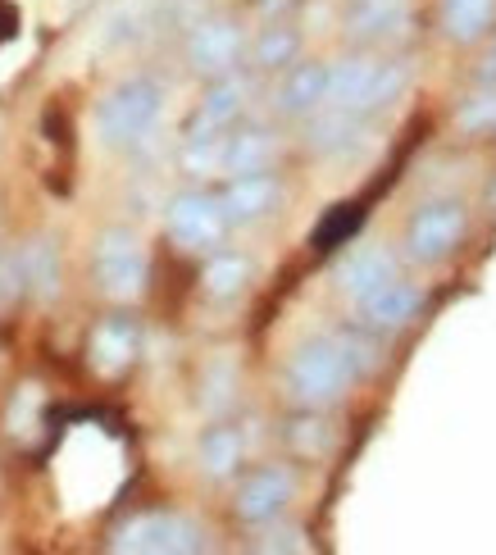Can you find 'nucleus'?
Instances as JSON below:
<instances>
[{
  "label": "nucleus",
  "mask_w": 496,
  "mask_h": 555,
  "mask_svg": "<svg viewBox=\"0 0 496 555\" xmlns=\"http://www.w3.org/2000/svg\"><path fill=\"white\" fill-rule=\"evenodd\" d=\"M356 374L360 369L342 341H310L288 364V391H292V401L319 410V405H333L356 383Z\"/></svg>",
  "instance_id": "f257e3e1"
},
{
  "label": "nucleus",
  "mask_w": 496,
  "mask_h": 555,
  "mask_svg": "<svg viewBox=\"0 0 496 555\" xmlns=\"http://www.w3.org/2000/svg\"><path fill=\"white\" fill-rule=\"evenodd\" d=\"M164 114V87L155 78H128L97 105V132L105 146H137Z\"/></svg>",
  "instance_id": "f03ea898"
},
{
  "label": "nucleus",
  "mask_w": 496,
  "mask_h": 555,
  "mask_svg": "<svg viewBox=\"0 0 496 555\" xmlns=\"http://www.w3.org/2000/svg\"><path fill=\"white\" fill-rule=\"evenodd\" d=\"M110 546L128 551V555H187V551H201L205 538H201V528L182 515H137L114 533Z\"/></svg>",
  "instance_id": "7ed1b4c3"
},
{
  "label": "nucleus",
  "mask_w": 496,
  "mask_h": 555,
  "mask_svg": "<svg viewBox=\"0 0 496 555\" xmlns=\"http://www.w3.org/2000/svg\"><path fill=\"white\" fill-rule=\"evenodd\" d=\"M147 250H141V242L128 233V228H110V233L101 237L97 246V283L110 300H132L141 296V287H147Z\"/></svg>",
  "instance_id": "20e7f679"
},
{
  "label": "nucleus",
  "mask_w": 496,
  "mask_h": 555,
  "mask_svg": "<svg viewBox=\"0 0 496 555\" xmlns=\"http://www.w3.org/2000/svg\"><path fill=\"white\" fill-rule=\"evenodd\" d=\"M465 242V205L460 201H433L415 210L406 228V256L415 264H437Z\"/></svg>",
  "instance_id": "39448f33"
},
{
  "label": "nucleus",
  "mask_w": 496,
  "mask_h": 555,
  "mask_svg": "<svg viewBox=\"0 0 496 555\" xmlns=\"http://www.w3.org/2000/svg\"><path fill=\"white\" fill-rule=\"evenodd\" d=\"M164 228H169L174 246H182V250H215L224 242V233H228L219 196H205V192L174 196L169 215H164Z\"/></svg>",
  "instance_id": "423d86ee"
},
{
  "label": "nucleus",
  "mask_w": 496,
  "mask_h": 555,
  "mask_svg": "<svg viewBox=\"0 0 496 555\" xmlns=\"http://www.w3.org/2000/svg\"><path fill=\"white\" fill-rule=\"evenodd\" d=\"M246 51V37L232 18H196L192 23V37H187V64L205 78H224L238 68Z\"/></svg>",
  "instance_id": "0eeeda50"
},
{
  "label": "nucleus",
  "mask_w": 496,
  "mask_h": 555,
  "mask_svg": "<svg viewBox=\"0 0 496 555\" xmlns=\"http://www.w3.org/2000/svg\"><path fill=\"white\" fill-rule=\"evenodd\" d=\"M296 496V478L288 465H265L255 469L242 492H238V519L242 524H274L282 511H288V501Z\"/></svg>",
  "instance_id": "6e6552de"
},
{
  "label": "nucleus",
  "mask_w": 496,
  "mask_h": 555,
  "mask_svg": "<svg viewBox=\"0 0 496 555\" xmlns=\"http://www.w3.org/2000/svg\"><path fill=\"white\" fill-rule=\"evenodd\" d=\"M278 178L269 169L259 173H232V182L219 196V210H224V223L228 228H246V223H259L265 215H274L278 205Z\"/></svg>",
  "instance_id": "1a4fd4ad"
},
{
  "label": "nucleus",
  "mask_w": 496,
  "mask_h": 555,
  "mask_svg": "<svg viewBox=\"0 0 496 555\" xmlns=\"http://www.w3.org/2000/svg\"><path fill=\"white\" fill-rule=\"evenodd\" d=\"M423 306V287L419 283H406V278H387L378 292H369L360 300V314L369 328L378 333H396V328H406V323L419 314Z\"/></svg>",
  "instance_id": "9d476101"
},
{
  "label": "nucleus",
  "mask_w": 496,
  "mask_h": 555,
  "mask_svg": "<svg viewBox=\"0 0 496 555\" xmlns=\"http://www.w3.org/2000/svg\"><path fill=\"white\" fill-rule=\"evenodd\" d=\"M410 28V0H351L346 33L360 41H392Z\"/></svg>",
  "instance_id": "9b49d317"
},
{
  "label": "nucleus",
  "mask_w": 496,
  "mask_h": 555,
  "mask_svg": "<svg viewBox=\"0 0 496 555\" xmlns=\"http://www.w3.org/2000/svg\"><path fill=\"white\" fill-rule=\"evenodd\" d=\"M323 96H328V64H288L282 68V82H278V109L301 119V114H315L323 109Z\"/></svg>",
  "instance_id": "f8f14e48"
},
{
  "label": "nucleus",
  "mask_w": 496,
  "mask_h": 555,
  "mask_svg": "<svg viewBox=\"0 0 496 555\" xmlns=\"http://www.w3.org/2000/svg\"><path fill=\"white\" fill-rule=\"evenodd\" d=\"M278 155V137L269 128H242L224 137V173H259Z\"/></svg>",
  "instance_id": "ddd939ff"
},
{
  "label": "nucleus",
  "mask_w": 496,
  "mask_h": 555,
  "mask_svg": "<svg viewBox=\"0 0 496 555\" xmlns=\"http://www.w3.org/2000/svg\"><path fill=\"white\" fill-rule=\"evenodd\" d=\"M373 64L378 60H342V64L328 68V96H323V105L365 114L369 109V87H373Z\"/></svg>",
  "instance_id": "4468645a"
},
{
  "label": "nucleus",
  "mask_w": 496,
  "mask_h": 555,
  "mask_svg": "<svg viewBox=\"0 0 496 555\" xmlns=\"http://www.w3.org/2000/svg\"><path fill=\"white\" fill-rule=\"evenodd\" d=\"M137 356V328L128 319H105L97 333H91V364L101 369L105 378L124 374Z\"/></svg>",
  "instance_id": "2eb2a0df"
},
{
  "label": "nucleus",
  "mask_w": 496,
  "mask_h": 555,
  "mask_svg": "<svg viewBox=\"0 0 496 555\" xmlns=\"http://www.w3.org/2000/svg\"><path fill=\"white\" fill-rule=\"evenodd\" d=\"M387 278H396V260L387 256V250H356L346 264H342V273H338V287H342V296H351L360 306V300L369 296V292H378L387 283Z\"/></svg>",
  "instance_id": "dca6fc26"
},
{
  "label": "nucleus",
  "mask_w": 496,
  "mask_h": 555,
  "mask_svg": "<svg viewBox=\"0 0 496 555\" xmlns=\"http://www.w3.org/2000/svg\"><path fill=\"white\" fill-rule=\"evenodd\" d=\"M242 109H246V82L224 74V82L209 87V96L201 101L192 128H201V132H228L232 124H238Z\"/></svg>",
  "instance_id": "f3484780"
},
{
  "label": "nucleus",
  "mask_w": 496,
  "mask_h": 555,
  "mask_svg": "<svg viewBox=\"0 0 496 555\" xmlns=\"http://www.w3.org/2000/svg\"><path fill=\"white\" fill-rule=\"evenodd\" d=\"M360 137V114L356 109H333L323 105V114L310 124V132H305V146L319 151V155H342L351 142Z\"/></svg>",
  "instance_id": "a211bd4d"
},
{
  "label": "nucleus",
  "mask_w": 496,
  "mask_h": 555,
  "mask_svg": "<svg viewBox=\"0 0 496 555\" xmlns=\"http://www.w3.org/2000/svg\"><path fill=\"white\" fill-rule=\"evenodd\" d=\"M18 264H23V292H33L41 300H51L60 292V250L46 237H37L33 246H23Z\"/></svg>",
  "instance_id": "6ab92c4d"
},
{
  "label": "nucleus",
  "mask_w": 496,
  "mask_h": 555,
  "mask_svg": "<svg viewBox=\"0 0 496 555\" xmlns=\"http://www.w3.org/2000/svg\"><path fill=\"white\" fill-rule=\"evenodd\" d=\"M496 18V0H442V33L452 41H479Z\"/></svg>",
  "instance_id": "aec40b11"
},
{
  "label": "nucleus",
  "mask_w": 496,
  "mask_h": 555,
  "mask_svg": "<svg viewBox=\"0 0 496 555\" xmlns=\"http://www.w3.org/2000/svg\"><path fill=\"white\" fill-rule=\"evenodd\" d=\"M296 55H301V33L288 28V23H274L255 41V64L269 68V74H282L288 64H296Z\"/></svg>",
  "instance_id": "412c9836"
},
{
  "label": "nucleus",
  "mask_w": 496,
  "mask_h": 555,
  "mask_svg": "<svg viewBox=\"0 0 496 555\" xmlns=\"http://www.w3.org/2000/svg\"><path fill=\"white\" fill-rule=\"evenodd\" d=\"M201 465L205 474H215V478H228L232 469L242 465V437L238 428H209L201 437Z\"/></svg>",
  "instance_id": "4be33fe9"
},
{
  "label": "nucleus",
  "mask_w": 496,
  "mask_h": 555,
  "mask_svg": "<svg viewBox=\"0 0 496 555\" xmlns=\"http://www.w3.org/2000/svg\"><path fill=\"white\" fill-rule=\"evenodd\" d=\"M224 137H228V132L187 128V142H182V165H187V173H224Z\"/></svg>",
  "instance_id": "5701e85b"
},
{
  "label": "nucleus",
  "mask_w": 496,
  "mask_h": 555,
  "mask_svg": "<svg viewBox=\"0 0 496 555\" xmlns=\"http://www.w3.org/2000/svg\"><path fill=\"white\" fill-rule=\"evenodd\" d=\"M246 278H251V264L242 256H215L205 264V292L209 296H238L246 287Z\"/></svg>",
  "instance_id": "b1692460"
},
{
  "label": "nucleus",
  "mask_w": 496,
  "mask_h": 555,
  "mask_svg": "<svg viewBox=\"0 0 496 555\" xmlns=\"http://www.w3.org/2000/svg\"><path fill=\"white\" fill-rule=\"evenodd\" d=\"M406 64H396V60H387V64H373V87H369V109H378V105H387V101H396L400 96V87H406Z\"/></svg>",
  "instance_id": "393cba45"
},
{
  "label": "nucleus",
  "mask_w": 496,
  "mask_h": 555,
  "mask_svg": "<svg viewBox=\"0 0 496 555\" xmlns=\"http://www.w3.org/2000/svg\"><path fill=\"white\" fill-rule=\"evenodd\" d=\"M492 124H496V87H483L479 96L460 109V128L483 132V128H492Z\"/></svg>",
  "instance_id": "a878e982"
},
{
  "label": "nucleus",
  "mask_w": 496,
  "mask_h": 555,
  "mask_svg": "<svg viewBox=\"0 0 496 555\" xmlns=\"http://www.w3.org/2000/svg\"><path fill=\"white\" fill-rule=\"evenodd\" d=\"M23 292V264L18 256H5L0 260V300H14Z\"/></svg>",
  "instance_id": "bb28decb"
},
{
  "label": "nucleus",
  "mask_w": 496,
  "mask_h": 555,
  "mask_svg": "<svg viewBox=\"0 0 496 555\" xmlns=\"http://www.w3.org/2000/svg\"><path fill=\"white\" fill-rule=\"evenodd\" d=\"M301 533H278L274 542H259V551H301Z\"/></svg>",
  "instance_id": "cd10ccee"
},
{
  "label": "nucleus",
  "mask_w": 496,
  "mask_h": 555,
  "mask_svg": "<svg viewBox=\"0 0 496 555\" xmlns=\"http://www.w3.org/2000/svg\"><path fill=\"white\" fill-rule=\"evenodd\" d=\"M479 82L483 87H496V46H492V51L483 55V64H479Z\"/></svg>",
  "instance_id": "c85d7f7f"
},
{
  "label": "nucleus",
  "mask_w": 496,
  "mask_h": 555,
  "mask_svg": "<svg viewBox=\"0 0 496 555\" xmlns=\"http://www.w3.org/2000/svg\"><path fill=\"white\" fill-rule=\"evenodd\" d=\"M288 5H292V0H255V10H259V14H282Z\"/></svg>",
  "instance_id": "c756f323"
}]
</instances>
